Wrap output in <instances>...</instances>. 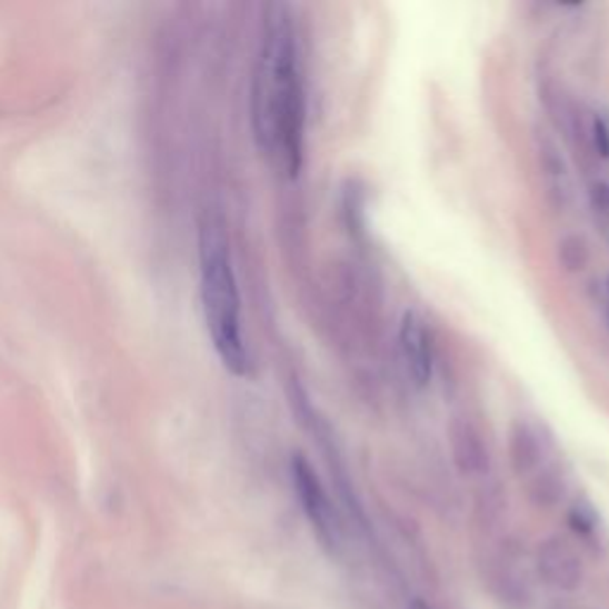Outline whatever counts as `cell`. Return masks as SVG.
I'll use <instances>...</instances> for the list:
<instances>
[{
	"mask_svg": "<svg viewBox=\"0 0 609 609\" xmlns=\"http://www.w3.org/2000/svg\"><path fill=\"white\" fill-rule=\"evenodd\" d=\"M607 317H609V310H607Z\"/></svg>",
	"mask_w": 609,
	"mask_h": 609,
	"instance_id": "12",
	"label": "cell"
},
{
	"mask_svg": "<svg viewBox=\"0 0 609 609\" xmlns=\"http://www.w3.org/2000/svg\"><path fill=\"white\" fill-rule=\"evenodd\" d=\"M452 462L465 477H479L488 469V448L483 433L469 417H457L450 425Z\"/></svg>",
	"mask_w": 609,
	"mask_h": 609,
	"instance_id": "7",
	"label": "cell"
},
{
	"mask_svg": "<svg viewBox=\"0 0 609 609\" xmlns=\"http://www.w3.org/2000/svg\"><path fill=\"white\" fill-rule=\"evenodd\" d=\"M252 133L264 156L296 177L304 150V83L289 8L269 6L250 91Z\"/></svg>",
	"mask_w": 609,
	"mask_h": 609,
	"instance_id": "1",
	"label": "cell"
},
{
	"mask_svg": "<svg viewBox=\"0 0 609 609\" xmlns=\"http://www.w3.org/2000/svg\"><path fill=\"white\" fill-rule=\"evenodd\" d=\"M569 527H571V531H577L581 538L593 540L600 529V519H598V512L593 510V505L586 500H579L577 505H573L569 510Z\"/></svg>",
	"mask_w": 609,
	"mask_h": 609,
	"instance_id": "10",
	"label": "cell"
},
{
	"mask_svg": "<svg viewBox=\"0 0 609 609\" xmlns=\"http://www.w3.org/2000/svg\"><path fill=\"white\" fill-rule=\"evenodd\" d=\"M400 352L415 386L425 388L433 379V338L425 317L410 310L400 321Z\"/></svg>",
	"mask_w": 609,
	"mask_h": 609,
	"instance_id": "4",
	"label": "cell"
},
{
	"mask_svg": "<svg viewBox=\"0 0 609 609\" xmlns=\"http://www.w3.org/2000/svg\"><path fill=\"white\" fill-rule=\"evenodd\" d=\"M586 193H588V206L590 214H593V222L602 239L609 243V177L605 174V167L590 169L588 181H586Z\"/></svg>",
	"mask_w": 609,
	"mask_h": 609,
	"instance_id": "9",
	"label": "cell"
},
{
	"mask_svg": "<svg viewBox=\"0 0 609 609\" xmlns=\"http://www.w3.org/2000/svg\"><path fill=\"white\" fill-rule=\"evenodd\" d=\"M536 160H538L540 179H543L548 200L557 210H567L573 196L569 164L560 146H557L548 133H536Z\"/></svg>",
	"mask_w": 609,
	"mask_h": 609,
	"instance_id": "5",
	"label": "cell"
},
{
	"mask_svg": "<svg viewBox=\"0 0 609 609\" xmlns=\"http://www.w3.org/2000/svg\"><path fill=\"white\" fill-rule=\"evenodd\" d=\"M291 481L296 498L302 507L304 517L312 523V529L317 538L321 540V546H327L329 550H336L341 546L343 529H341V519H338L331 498L327 493L325 483L317 477L315 467L308 462L304 455H293L291 460Z\"/></svg>",
	"mask_w": 609,
	"mask_h": 609,
	"instance_id": "3",
	"label": "cell"
},
{
	"mask_svg": "<svg viewBox=\"0 0 609 609\" xmlns=\"http://www.w3.org/2000/svg\"><path fill=\"white\" fill-rule=\"evenodd\" d=\"M538 571L550 586L560 588V590L579 588L581 579H583L581 557L562 538H548V540H543V543H540Z\"/></svg>",
	"mask_w": 609,
	"mask_h": 609,
	"instance_id": "6",
	"label": "cell"
},
{
	"mask_svg": "<svg viewBox=\"0 0 609 609\" xmlns=\"http://www.w3.org/2000/svg\"><path fill=\"white\" fill-rule=\"evenodd\" d=\"M590 260V252L581 236H567L560 241V262L567 272H583Z\"/></svg>",
	"mask_w": 609,
	"mask_h": 609,
	"instance_id": "11",
	"label": "cell"
},
{
	"mask_svg": "<svg viewBox=\"0 0 609 609\" xmlns=\"http://www.w3.org/2000/svg\"><path fill=\"white\" fill-rule=\"evenodd\" d=\"M507 452H510V465H512L517 477H529V473L543 467L546 438L536 425H531V421L519 419L510 429Z\"/></svg>",
	"mask_w": 609,
	"mask_h": 609,
	"instance_id": "8",
	"label": "cell"
},
{
	"mask_svg": "<svg viewBox=\"0 0 609 609\" xmlns=\"http://www.w3.org/2000/svg\"><path fill=\"white\" fill-rule=\"evenodd\" d=\"M198 258L202 315H206L212 348L227 371L233 377H246L250 371V352L243 331L241 291L224 222L214 214L202 219L200 224Z\"/></svg>",
	"mask_w": 609,
	"mask_h": 609,
	"instance_id": "2",
	"label": "cell"
}]
</instances>
